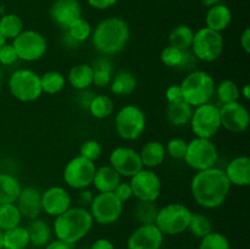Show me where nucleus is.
Instances as JSON below:
<instances>
[{
	"instance_id": "dca6fc26",
	"label": "nucleus",
	"mask_w": 250,
	"mask_h": 249,
	"mask_svg": "<svg viewBox=\"0 0 250 249\" xmlns=\"http://www.w3.org/2000/svg\"><path fill=\"white\" fill-rule=\"evenodd\" d=\"M221 127L232 133H242L249 126L250 116L246 105L239 102L224 104L220 107Z\"/></svg>"
},
{
	"instance_id": "79ce46f5",
	"label": "nucleus",
	"mask_w": 250,
	"mask_h": 249,
	"mask_svg": "<svg viewBox=\"0 0 250 249\" xmlns=\"http://www.w3.org/2000/svg\"><path fill=\"white\" fill-rule=\"evenodd\" d=\"M199 249H231V243L225 234L210 232L200 239Z\"/></svg>"
},
{
	"instance_id": "39448f33",
	"label": "nucleus",
	"mask_w": 250,
	"mask_h": 249,
	"mask_svg": "<svg viewBox=\"0 0 250 249\" xmlns=\"http://www.w3.org/2000/svg\"><path fill=\"white\" fill-rule=\"evenodd\" d=\"M9 92L16 100L22 103L36 102L43 94L41 76L29 68L14 71L7 81Z\"/></svg>"
},
{
	"instance_id": "3c124183",
	"label": "nucleus",
	"mask_w": 250,
	"mask_h": 249,
	"mask_svg": "<svg viewBox=\"0 0 250 249\" xmlns=\"http://www.w3.org/2000/svg\"><path fill=\"white\" fill-rule=\"evenodd\" d=\"M88 4L97 10H107L114 6L117 0H87Z\"/></svg>"
},
{
	"instance_id": "4d7b16f0",
	"label": "nucleus",
	"mask_w": 250,
	"mask_h": 249,
	"mask_svg": "<svg viewBox=\"0 0 250 249\" xmlns=\"http://www.w3.org/2000/svg\"><path fill=\"white\" fill-rule=\"evenodd\" d=\"M241 94L243 95V98L246 100L250 99V85H249V83H246V84L243 85V88L241 89Z\"/></svg>"
},
{
	"instance_id": "052dcab7",
	"label": "nucleus",
	"mask_w": 250,
	"mask_h": 249,
	"mask_svg": "<svg viewBox=\"0 0 250 249\" xmlns=\"http://www.w3.org/2000/svg\"><path fill=\"white\" fill-rule=\"evenodd\" d=\"M0 249H2V231H0Z\"/></svg>"
},
{
	"instance_id": "6e6552de",
	"label": "nucleus",
	"mask_w": 250,
	"mask_h": 249,
	"mask_svg": "<svg viewBox=\"0 0 250 249\" xmlns=\"http://www.w3.org/2000/svg\"><path fill=\"white\" fill-rule=\"evenodd\" d=\"M190 49L197 60L203 62H214L224 54V37L220 32L212 31L208 27H202L194 32Z\"/></svg>"
},
{
	"instance_id": "f257e3e1",
	"label": "nucleus",
	"mask_w": 250,
	"mask_h": 249,
	"mask_svg": "<svg viewBox=\"0 0 250 249\" xmlns=\"http://www.w3.org/2000/svg\"><path fill=\"white\" fill-rule=\"evenodd\" d=\"M231 183L222 168L211 167L197 171L190 181L194 202L204 209L220 208L231 192Z\"/></svg>"
},
{
	"instance_id": "c756f323",
	"label": "nucleus",
	"mask_w": 250,
	"mask_h": 249,
	"mask_svg": "<svg viewBox=\"0 0 250 249\" xmlns=\"http://www.w3.org/2000/svg\"><path fill=\"white\" fill-rule=\"evenodd\" d=\"M21 183L16 176L11 173L0 172V204L16 203L21 193Z\"/></svg>"
},
{
	"instance_id": "bf43d9fd",
	"label": "nucleus",
	"mask_w": 250,
	"mask_h": 249,
	"mask_svg": "<svg viewBox=\"0 0 250 249\" xmlns=\"http://www.w3.org/2000/svg\"><path fill=\"white\" fill-rule=\"evenodd\" d=\"M5 43H6V41H5V39H4V37H2L1 34H0V48H1V46L4 45Z\"/></svg>"
},
{
	"instance_id": "c03bdc74",
	"label": "nucleus",
	"mask_w": 250,
	"mask_h": 249,
	"mask_svg": "<svg viewBox=\"0 0 250 249\" xmlns=\"http://www.w3.org/2000/svg\"><path fill=\"white\" fill-rule=\"evenodd\" d=\"M187 144L188 142H186L182 138L170 139L165 146L166 155H170L171 158L176 159V160H182L186 155V151H187Z\"/></svg>"
},
{
	"instance_id": "f8f14e48",
	"label": "nucleus",
	"mask_w": 250,
	"mask_h": 249,
	"mask_svg": "<svg viewBox=\"0 0 250 249\" xmlns=\"http://www.w3.org/2000/svg\"><path fill=\"white\" fill-rule=\"evenodd\" d=\"M93 221L102 226L117 222L124 212V203L120 202L112 192L98 193L89 205Z\"/></svg>"
},
{
	"instance_id": "72a5a7b5",
	"label": "nucleus",
	"mask_w": 250,
	"mask_h": 249,
	"mask_svg": "<svg viewBox=\"0 0 250 249\" xmlns=\"http://www.w3.org/2000/svg\"><path fill=\"white\" fill-rule=\"evenodd\" d=\"M114 100L109 95L97 94L93 97L92 102H90L89 106H88V111L95 119L104 120L111 116L112 112H114Z\"/></svg>"
},
{
	"instance_id": "7ed1b4c3",
	"label": "nucleus",
	"mask_w": 250,
	"mask_h": 249,
	"mask_svg": "<svg viewBox=\"0 0 250 249\" xmlns=\"http://www.w3.org/2000/svg\"><path fill=\"white\" fill-rule=\"evenodd\" d=\"M93 224L94 221L87 208L71 207L65 212L55 217L53 232L55 233L56 239L73 246L89 233Z\"/></svg>"
},
{
	"instance_id": "f704fd0d",
	"label": "nucleus",
	"mask_w": 250,
	"mask_h": 249,
	"mask_svg": "<svg viewBox=\"0 0 250 249\" xmlns=\"http://www.w3.org/2000/svg\"><path fill=\"white\" fill-rule=\"evenodd\" d=\"M66 82V77L59 71H48L41 76L42 90L49 95L60 93L65 88Z\"/></svg>"
},
{
	"instance_id": "423d86ee",
	"label": "nucleus",
	"mask_w": 250,
	"mask_h": 249,
	"mask_svg": "<svg viewBox=\"0 0 250 249\" xmlns=\"http://www.w3.org/2000/svg\"><path fill=\"white\" fill-rule=\"evenodd\" d=\"M192 214L189 208L185 204L170 203L159 209L155 225L164 236H177L187 231Z\"/></svg>"
},
{
	"instance_id": "0eeeda50",
	"label": "nucleus",
	"mask_w": 250,
	"mask_h": 249,
	"mask_svg": "<svg viewBox=\"0 0 250 249\" xmlns=\"http://www.w3.org/2000/svg\"><path fill=\"white\" fill-rule=\"evenodd\" d=\"M146 127V112L139 106L128 104L122 106L115 115V129L124 141H136Z\"/></svg>"
},
{
	"instance_id": "6e6d98bb",
	"label": "nucleus",
	"mask_w": 250,
	"mask_h": 249,
	"mask_svg": "<svg viewBox=\"0 0 250 249\" xmlns=\"http://www.w3.org/2000/svg\"><path fill=\"white\" fill-rule=\"evenodd\" d=\"M45 249H72V246L60 239H55V241L49 242L45 246Z\"/></svg>"
},
{
	"instance_id": "a18cd8bd",
	"label": "nucleus",
	"mask_w": 250,
	"mask_h": 249,
	"mask_svg": "<svg viewBox=\"0 0 250 249\" xmlns=\"http://www.w3.org/2000/svg\"><path fill=\"white\" fill-rule=\"evenodd\" d=\"M17 60H19V58H17V54L12 44L5 43L0 48V63L4 66H10L14 65Z\"/></svg>"
},
{
	"instance_id": "de8ad7c7",
	"label": "nucleus",
	"mask_w": 250,
	"mask_h": 249,
	"mask_svg": "<svg viewBox=\"0 0 250 249\" xmlns=\"http://www.w3.org/2000/svg\"><path fill=\"white\" fill-rule=\"evenodd\" d=\"M165 97H166V100H167L168 104H173V103L182 102L183 94H182V89H181V85L180 84H171L170 87L166 89Z\"/></svg>"
},
{
	"instance_id": "393cba45",
	"label": "nucleus",
	"mask_w": 250,
	"mask_h": 249,
	"mask_svg": "<svg viewBox=\"0 0 250 249\" xmlns=\"http://www.w3.org/2000/svg\"><path fill=\"white\" fill-rule=\"evenodd\" d=\"M120 182H121V176L111 166L105 165L95 170L92 185L99 193H107L114 192Z\"/></svg>"
},
{
	"instance_id": "b1692460",
	"label": "nucleus",
	"mask_w": 250,
	"mask_h": 249,
	"mask_svg": "<svg viewBox=\"0 0 250 249\" xmlns=\"http://www.w3.org/2000/svg\"><path fill=\"white\" fill-rule=\"evenodd\" d=\"M143 167L155 168L164 163L166 158L165 145L159 141H149L139 151Z\"/></svg>"
},
{
	"instance_id": "9d476101",
	"label": "nucleus",
	"mask_w": 250,
	"mask_h": 249,
	"mask_svg": "<svg viewBox=\"0 0 250 249\" xmlns=\"http://www.w3.org/2000/svg\"><path fill=\"white\" fill-rule=\"evenodd\" d=\"M189 124L195 137L207 139L214 138L221 129L220 107L211 103L193 107Z\"/></svg>"
},
{
	"instance_id": "2eb2a0df",
	"label": "nucleus",
	"mask_w": 250,
	"mask_h": 249,
	"mask_svg": "<svg viewBox=\"0 0 250 249\" xmlns=\"http://www.w3.org/2000/svg\"><path fill=\"white\" fill-rule=\"evenodd\" d=\"M110 166L121 177H132L143 168L139 153L128 146H117L110 154Z\"/></svg>"
},
{
	"instance_id": "4468645a",
	"label": "nucleus",
	"mask_w": 250,
	"mask_h": 249,
	"mask_svg": "<svg viewBox=\"0 0 250 249\" xmlns=\"http://www.w3.org/2000/svg\"><path fill=\"white\" fill-rule=\"evenodd\" d=\"M133 197L142 202H156L163 190L161 178L151 168H142L129 181Z\"/></svg>"
},
{
	"instance_id": "58836bf2",
	"label": "nucleus",
	"mask_w": 250,
	"mask_h": 249,
	"mask_svg": "<svg viewBox=\"0 0 250 249\" xmlns=\"http://www.w3.org/2000/svg\"><path fill=\"white\" fill-rule=\"evenodd\" d=\"M215 93L222 105L238 102L239 97H241V89H239L238 84L231 80H224L222 82H220L215 87Z\"/></svg>"
},
{
	"instance_id": "4be33fe9",
	"label": "nucleus",
	"mask_w": 250,
	"mask_h": 249,
	"mask_svg": "<svg viewBox=\"0 0 250 249\" xmlns=\"http://www.w3.org/2000/svg\"><path fill=\"white\" fill-rule=\"evenodd\" d=\"M224 171L231 186L248 187L250 185V159L248 156L242 155L232 159Z\"/></svg>"
},
{
	"instance_id": "f03ea898",
	"label": "nucleus",
	"mask_w": 250,
	"mask_h": 249,
	"mask_svg": "<svg viewBox=\"0 0 250 249\" xmlns=\"http://www.w3.org/2000/svg\"><path fill=\"white\" fill-rule=\"evenodd\" d=\"M131 31L124 19L117 16L102 20L92 32V44L95 50L104 56L121 53L129 41Z\"/></svg>"
},
{
	"instance_id": "a19ab883",
	"label": "nucleus",
	"mask_w": 250,
	"mask_h": 249,
	"mask_svg": "<svg viewBox=\"0 0 250 249\" xmlns=\"http://www.w3.org/2000/svg\"><path fill=\"white\" fill-rule=\"evenodd\" d=\"M188 231L194 237L202 239L203 237H205L210 232H212L211 220L205 214H200V212L192 214L189 226H188Z\"/></svg>"
},
{
	"instance_id": "5701e85b",
	"label": "nucleus",
	"mask_w": 250,
	"mask_h": 249,
	"mask_svg": "<svg viewBox=\"0 0 250 249\" xmlns=\"http://www.w3.org/2000/svg\"><path fill=\"white\" fill-rule=\"evenodd\" d=\"M232 22V12L226 5L217 4L215 6L209 7L205 16V24L208 28L216 32H224L229 28Z\"/></svg>"
},
{
	"instance_id": "7c9ffc66",
	"label": "nucleus",
	"mask_w": 250,
	"mask_h": 249,
	"mask_svg": "<svg viewBox=\"0 0 250 249\" xmlns=\"http://www.w3.org/2000/svg\"><path fill=\"white\" fill-rule=\"evenodd\" d=\"M192 114L193 107L185 100L168 104L166 107V117L168 122L176 127H185L189 124Z\"/></svg>"
},
{
	"instance_id": "603ef678",
	"label": "nucleus",
	"mask_w": 250,
	"mask_h": 249,
	"mask_svg": "<svg viewBox=\"0 0 250 249\" xmlns=\"http://www.w3.org/2000/svg\"><path fill=\"white\" fill-rule=\"evenodd\" d=\"M89 249H115V246L110 239L99 238L90 246Z\"/></svg>"
},
{
	"instance_id": "f3484780",
	"label": "nucleus",
	"mask_w": 250,
	"mask_h": 249,
	"mask_svg": "<svg viewBox=\"0 0 250 249\" xmlns=\"http://www.w3.org/2000/svg\"><path fill=\"white\" fill-rule=\"evenodd\" d=\"M164 234L155 224L139 225L127 239V249H160Z\"/></svg>"
},
{
	"instance_id": "2f4dec72",
	"label": "nucleus",
	"mask_w": 250,
	"mask_h": 249,
	"mask_svg": "<svg viewBox=\"0 0 250 249\" xmlns=\"http://www.w3.org/2000/svg\"><path fill=\"white\" fill-rule=\"evenodd\" d=\"M29 246V237L26 227L19 226L2 232V249H26Z\"/></svg>"
},
{
	"instance_id": "20e7f679",
	"label": "nucleus",
	"mask_w": 250,
	"mask_h": 249,
	"mask_svg": "<svg viewBox=\"0 0 250 249\" xmlns=\"http://www.w3.org/2000/svg\"><path fill=\"white\" fill-rule=\"evenodd\" d=\"M183 100L192 107L210 103L215 94V80L203 70H193L181 82Z\"/></svg>"
},
{
	"instance_id": "37998d69",
	"label": "nucleus",
	"mask_w": 250,
	"mask_h": 249,
	"mask_svg": "<svg viewBox=\"0 0 250 249\" xmlns=\"http://www.w3.org/2000/svg\"><path fill=\"white\" fill-rule=\"evenodd\" d=\"M103 146L102 144L94 139H89V141L83 142L82 145L80 148V155L83 156L84 159L90 161H97L98 159L102 156Z\"/></svg>"
},
{
	"instance_id": "cd10ccee",
	"label": "nucleus",
	"mask_w": 250,
	"mask_h": 249,
	"mask_svg": "<svg viewBox=\"0 0 250 249\" xmlns=\"http://www.w3.org/2000/svg\"><path fill=\"white\" fill-rule=\"evenodd\" d=\"M110 90L115 95L126 97L132 94L137 88V78L132 72L127 70H120L112 76L110 82Z\"/></svg>"
},
{
	"instance_id": "864d4df0",
	"label": "nucleus",
	"mask_w": 250,
	"mask_h": 249,
	"mask_svg": "<svg viewBox=\"0 0 250 249\" xmlns=\"http://www.w3.org/2000/svg\"><path fill=\"white\" fill-rule=\"evenodd\" d=\"M241 46L247 54L250 53V28H246L241 34Z\"/></svg>"
},
{
	"instance_id": "a878e982",
	"label": "nucleus",
	"mask_w": 250,
	"mask_h": 249,
	"mask_svg": "<svg viewBox=\"0 0 250 249\" xmlns=\"http://www.w3.org/2000/svg\"><path fill=\"white\" fill-rule=\"evenodd\" d=\"M26 229L28 232L29 244H32L33 247H37V248L45 247L51 241L53 231H51L50 226L48 225V222L39 217L29 220Z\"/></svg>"
},
{
	"instance_id": "4c0bfd02",
	"label": "nucleus",
	"mask_w": 250,
	"mask_h": 249,
	"mask_svg": "<svg viewBox=\"0 0 250 249\" xmlns=\"http://www.w3.org/2000/svg\"><path fill=\"white\" fill-rule=\"evenodd\" d=\"M158 207L155 202H142L138 200L134 205L133 216L139 225H151L155 224L156 215H158Z\"/></svg>"
},
{
	"instance_id": "13d9d810",
	"label": "nucleus",
	"mask_w": 250,
	"mask_h": 249,
	"mask_svg": "<svg viewBox=\"0 0 250 249\" xmlns=\"http://www.w3.org/2000/svg\"><path fill=\"white\" fill-rule=\"evenodd\" d=\"M202 4L204 5L205 7H211L217 4H221V0H202Z\"/></svg>"
},
{
	"instance_id": "ddd939ff",
	"label": "nucleus",
	"mask_w": 250,
	"mask_h": 249,
	"mask_svg": "<svg viewBox=\"0 0 250 249\" xmlns=\"http://www.w3.org/2000/svg\"><path fill=\"white\" fill-rule=\"evenodd\" d=\"M97 166L93 161L77 155L71 159L63 168V181L73 189H85L92 186Z\"/></svg>"
},
{
	"instance_id": "09e8293b",
	"label": "nucleus",
	"mask_w": 250,
	"mask_h": 249,
	"mask_svg": "<svg viewBox=\"0 0 250 249\" xmlns=\"http://www.w3.org/2000/svg\"><path fill=\"white\" fill-rule=\"evenodd\" d=\"M78 97H77V102L78 104L81 105V106L83 107V109L88 110V106H89L90 102H92L93 97H94V93L92 92V90H89V88L88 89H84V90H78Z\"/></svg>"
},
{
	"instance_id": "473e14b6",
	"label": "nucleus",
	"mask_w": 250,
	"mask_h": 249,
	"mask_svg": "<svg viewBox=\"0 0 250 249\" xmlns=\"http://www.w3.org/2000/svg\"><path fill=\"white\" fill-rule=\"evenodd\" d=\"M194 31L188 24H178L168 34V45L180 50H189L192 46Z\"/></svg>"
},
{
	"instance_id": "6ab92c4d",
	"label": "nucleus",
	"mask_w": 250,
	"mask_h": 249,
	"mask_svg": "<svg viewBox=\"0 0 250 249\" xmlns=\"http://www.w3.org/2000/svg\"><path fill=\"white\" fill-rule=\"evenodd\" d=\"M49 12L54 23L62 29H66L73 21L82 17V7L78 0H55Z\"/></svg>"
},
{
	"instance_id": "a211bd4d",
	"label": "nucleus",
	"mask_w": 250,
	"mask_h": 249,
	"mask_svg": "<svg viewBox=\"0 0 250 249\" xmlns=\"http://www.w3.org/2000/svg\"><path fill=\"white\" fill-rule=\"evenodd\" d=\"M71 204L72 198L70 193L61 186L49 187L42 192V210L49 216H59L70 209Z\"/></svg>"
},
{
	"instance_id": "49530a36",
	"label": "nucleus",
	"mask_w": 250,
	"mask_h": 249,
	"mask_svg": "<svg viewBox=\"0 0 250 249\" xmlns=\"http://www.w3.org/2000/svg\"><path fill=\"white\" fill-rule=\"evenodd\" d=\"M112 193H114V194L116 195L117 199L122 203L128 202V200L133 197V192H132L129 182H122V181L117 185V187L115 188Z\"/></svg>"
},
{
	"instance_id": "9b49d317",
	"label": "nucleus",
	"mask_w": 250,
	"mask_h": 249,
	"mask_svg": "<svg viewBox=\"0 0 250 249\" xmlns=\"http://www.w3.org/2000/svg\"><path fill=\"white\" fill-rule=\"evenodd\" d=\"M12 46L17 54L19 60L26 62H34L43 58L48 50V42L42 33L34 29L22 31L12 41Z\"/></svg>"
},
{
	"instance_id": "c85d7f7f",
	"label": "nucleus",
	"mask_w": 250,
	"mask_h": 249,
	"mask_svg": "<svg viewBox=\"0 0 250 249\" xmlns=\"http://www.w3.org/2000/svg\"><path fill=\"white\" fill-rule=\"evenodd\" d=\"M93 84L99 88L107 87L114 76V65L107 56H100L93 61Z\"/></svg>"
},
{
	"instance_id": "bb28decb",
	"label": "nucleus",
	"mask_w": 250,
	"mask_h": 249,
	"mask_svg": "<svg viewBox=\"0 0 250 249\" xmlns=\"http://www.w3.org/2000/svg\"><path fill=\"white\" fill-rule=\"evenodd\" d=\"M71 87L76 90L88 89L93 85V68L88 63H78L68 71L66 78Z\"/></svg>"
},
{
	"instance_id": "8fccbe9b",
	"label": "nucleus",
	"mask_w": 250,
	"mask_h": 249,
	"mask_svg": "<svg viewBox=\"0 0 250 249\" xmlns=\"http://www.w3.org/2000/svg\"><path fill=\"white\" fill-rule=\"evenodd\" d=\"M93 198H94V194H93L92 190H89L88 188L85 189H81L80 194H78V204L82 208L89 207L90 203H92Z\"/></svg>"
},
{
	"instance_id": "ea45409f",
	"label": "nucleus",
	"mask_w": 250,
	"mask_h": 249,
	"mask_svg": "<svg viewBox=\"0 0 250 249\" xmlns=\"http://www.w3.org/2000/svg\"><path fill=\"white\" fill-rule=\"evenodd\" d=\"M63 32H66L78 44H82L83 42L88 41L90 38L93 28L87 20L83 19V17H80L76 21H73L67 28L63 29Z\"/></svg>"
},
{
	"instance_id": "c9c22d12",
	"label": "nucleus",
	"mask_w": 250,
	"mask_h": 249,
	"mask_svg": "<svg viewBox=\"0 0 250 249\" xmlns=\"http://www.w3.org/2000/svg\"><path fill=\"white\" fill-rule=\"evenodd\" d=\"M23 31V21L16 14H5L0 19V34L5 41H14L21 32Z\"/></svg>"
},
{
	"instance_id": "5fc2aeb1",
	"label": "nucleus",
	"mask_w": 250,
	"mask_h": 249,
	"mask_svg": "<svg viewBox=\"0 0 250 249\" xmlns=\"http://www.w3.org/2000/svg\"><path fill=\"white\" fill-rule=\"evenodd\" d=\"M61 43H62V45L66 46L67 49H77L81 46V44H78L77 42L73 41L66 32H63L62 36H61Z\"/></svg>"
},
{
	"instance_id": "1a4fd4ad",
	"label": "nucleus",
	"mask_w": 250,
	"mask_h": 249,
	"mask_svg": "<svg viewBox=\"0 0 250 249\" xmlns=\"http://www.w3.org/2000/svg\"><path fill=\"white\" fill-rule=\"evenodd\" d=\"M183 160L192 170H208L216 165L219 160V150L211 139L195 137L188 142L187 151Z\"/></svg>"
},
{
	"instance_id": "e433bc0d",
	"label": "nucleus",
	"mask_w": 250,
	"mask_h": 249,
	"mask_svg": "<svg viewBox=\"0 0 250 249\" xmlns=\"http://www.w3.org/2000/svg\"><path fill=\"white\" fill-rule=\"evenodd\" d=\"M22 215L17 208L16 203L0 204V231L14 228L21 224Z\"/></svg>"
},
{
	"instance_id": "412c9836",
	"label": "nucleus",
	"mask_w": 250,
	"mask_h": 249,
	"mask_svg": "<svg viewBox=\"0 0 250 249\" xmlns=\"http://www.w3.org/2000/svg\"><path fill=\"white\" fill-rule=\"evenodd\" d=\"M16 205L21 212L22 217L33 220L39 217L42 210V192L33 186H28L21 189Z\"/></svg>"
},
{
	"instance_id": "aec40b11",
	"label": "nucleus",
	"mask_w": 250,
	"mask_h": 249,
	"mask_svg": "<svg viewBox=\"0 0 250 249\" xmlns=\"http://www.w3.org/2000/svg\"><path fill=\"white\" fill-rule=\"evenodd\" d=\"M161 62L168 68L178 71H193L197 66V59L189 50H180L177 48L167 45L161 51Z\"/></svg>"
}]
</instances>
